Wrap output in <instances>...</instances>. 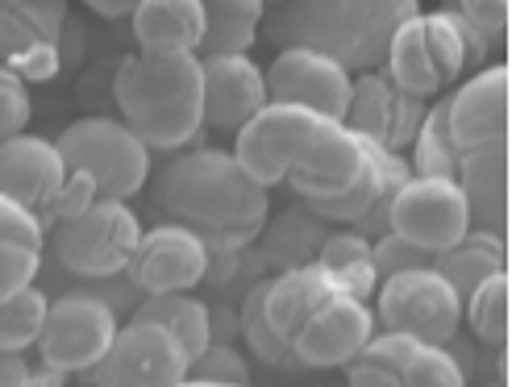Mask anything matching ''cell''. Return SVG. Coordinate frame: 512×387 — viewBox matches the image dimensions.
Returning <instances> with one entry per match:
<instances>
[{"instance_id":"obj_39","label":"cell","mask_w":512,"mask_h":387,"mask_svg":"<svg viewBox=\"0 0 512 387\" xmlns=\"http://www.w3.org/2000/svg\"><path fill=\"white\" fill-rule=\"evenodd\" d=\"M450 9L483 34L488 46H504L508 38V0H450Z\"/></svg>"},{"instance_id":"obj_16","label":"cell","mask_w":512,"mask_h":387,"mask_svg":"<svg viewBox=\"0 0 512 387\" xmlns=\"http://www.w3.org/2000/svg\"><path fill=\"white\" fill-rule=\"evenodd\" d=\"M371 333H375L371 308L363 300L334 292L300 325V333L292 338V358L300 367H346L371 342Z\"/></svg>"},{"instance_id":"obj_24","label":"cell","mask_w":512,"mask_h":387,"mask_svg":"<svg viewBox=\"0 0 512 387\" xmlns=\"http://www.w3.org/2000/svg\"><path fill=\"white\" fill-rule=\"evenodd\" d=\"M42 238V221L0 196V300L34 283L42 267Z\"/></svg>"},{"instance_id":"obj_36","label":"cell","mask_w":512,"mask_h":387,"mask_svg":"<svg viewBox=\"0 0 512 387\" xmlns=\"http://www.w3.org/2000/svg\"><path fill=\"white\" fill-rule=\"evenodd\" d=\"M188 379L204 383H229V387H250V367L246 358L229 346V342H209L188 367Z\"/></svg>"},{"instance_id":"obj_22","label":"cell","mask_w":512,"mask_h":387,"mask_svg":"<svg viewBox=\"0 0 512 387\" xmlns=\"http://www.w3.org/2000/svg\"><path fill=\"white\" fill-rule=\"evenodd\" d=\"M142 55H196L204 38L200 0H142L130 13Z\"/></svg>"},{"instance_id":"obj_44","label":"cell","mask_w":512,"mask_h":387,"mask_svg":"<svg viewBox=\"0 0 512 387\" xmlns=\"http://www.w3.org/2000/svg\"><path fill=\"white\" fill-rule=\"evenodd\" d=\"M175 387H229V383H204V379H184V383H175Z\"/></svg>"},{"instance_id":"obj_13","label":"cell","mask_w":512,"mask_h":387,"mask_svg":"<svg viewBox=\"0 0 512 387\" xmlns=\"http://www.w3.org/2000/svg\"><path fill=\"white\" fill-rule=\"evenodd\" d=\"M213 271V254L192 229L184 225H155L142 229V238L125 263V275L138 292L146 296H163V292H188Z\"/></svg>"},{"instance_id":"obj_9","label":"cell","mask_w":512,"mask_h":387,"mask_svg":"<svg viewBox=\"0 0 512 387\" xmlns=\"http://www.w3.org/2000/svg\"><path fill=\"white\" fill-rule=\"evenodd\" d=\"M329 125V117H317L309 109L296 105H267L254 113L234 138V159L246 167L250 179H259L263 188L284 184L292 163L300 159V150L309 146L321 129Z\"/></svg>"},{"instance_id":"obj_30","label":"cell","mask_w":512,"mask_h":387,"mask_svg":"<svg viewBox=\"0 0 512 387\" xmlns=\"http://www.w3.org/2000/svg\"><path fill=\"white\" fill-rule=\"evenodd\" d=\"M134 317L142 321H159L163 329H171L179 346H184L192 358L213 342V325H209V308H204L200 300L184 296V292H163V296H146V304L138 308Z\"/></svg>"},{"instance_id":"obj_3","label":"cell","mask_w":512,"mask_h":387,"mask_svg":"<svg viewBox=\"0 0 512 387\" xmlns=\"http://www.w3.org/2000/svg\"><path fill=\"white\" fill-rule=\"evenodd\" d=\"M67 171L92 175L100 200H130L150 179V150L125 121L80 117L55 138Z\"/></svg>"},{"instance_id":"obj_2","label":"cell","mask_w":512,"mask_h":387,"mask_svg":"<svg viewBox=\"0 0 512 387\" xmlns=\"http://www.w3.org/2000/svg\"><path fill=\"white\" fill-rule=\"evenodd\" d=\"M121 121L146 150H179L204 129L200 55H130L113 75Z\"/></svg>"},{"instance_id":"obj_10","label":"cell","mask_w":512,"mask_h":387,"mask_svg":"<svg viewBox=\"0 0 512 387\" xmlns=\"http://www.w3.org/2000/svg\"><path fill=\"white\" fill-rule=\"evenodd\" d=\"M388 229L408 238L417 250L438 258L442 250H450L454 242H463L471 234V213H467V200L458 192L454 179L413 175L392 196Z\"/></svg>"},{"instance_id":"obj_27","label":"cell","mask_w":512,"mask_h":387,"mask_svg":"<svg viewBox=\"0 0 512 387\" xmlns=\"http://www.w3.org/2000/svg\"><path fill=\"white\" fill-rule=\"evenodd\" d=\"M433 271H438L458 296H471L483 279H492L496 271H508V250L500 234H483V229H471L463 242H454L450 250H442L433 258Z\"/></svg>"},{"instance_id":"obj_43","label":"cell","mask_w":512,"mask_h":387,"mask_svg":"<svg viewBox=\"0 0 512 387\" xmlns=\"http://www.w3.org/2000/svg\"><path fill=\"white\" fill-rule=\"evenodd\" d=\"M67 379H71V375L55 371V367H42V371H30V375H25V387H67Z\"/></svg>"},{"instance_id":"obj_38","label":"cell","mask_w":512,"mask_h":387,"mask_svg":"<svg viewBox=\"0 0 512 387\" xmlns=\"http://www.w3.org/2000/svg\"><path fill=\"white\" fill-rule=\"evenodd\" d=\"M371 254H375V271H379V279L400 275V271H413V267H433V254L417 250L408 238L392 234V229L371 242Z\"/></svg>"},{"instance_id":"obj_40","label":"cell","mask_w":512,"mask_h":387,"mask_svg":"<svg viewBox=\"0 0 512 387\" xmlns=\"http://www.w3.org/2000/svg\"><path fill=\"white\" fill-rule=\"evenodd\" d=\"M96 200H100V192H96V184H92V175H84V171H67L63 188H59V196H55V209H50L46 229L55 225V221H67V217L88 213Z\"/></svg>"},{"instance_id":"obj_4","label":"cell","mask_w":512,"mask_h":387,"mask_svg":"<svg viewBox=\"0 0 512 387\" xmlns=\"http://www.w3.org/2000/svg\"><path fill=\"white\" fill-rule=\"evenodd\" d=\"M142 225L125 200H96L88 213L50 225V246L63 271L80 279H113L125 271Z\"/></svg>"},{"instance_id":"obj_19","label":"cell","mask_w":512,"mask_h":387,"mask_svg":"<svg viewBox=\"0 0 512 387\" xmlns=\"http://www.w3.org/2000/svg\"><path fill=\"white\" fill-rule=\"evenodd\" d=\"M454 184L467 200L471 229L504 238V229H508V138L467 150L458 159Z\"/></svg>"},{"instance_id":"obj_26","label":"cell","mask_w":512,"mask_h":387,"mask_svg":"<svg viewBox=\"0 0 512 387\" xmlns=\"http://www.w3.org/2000/svg\"><path fill=\"white\" fill-rule=\"evenodd\" d=\"M313 263L350 300H363L367 304L375 296V288H379V271H375L371 242L363 234H354V229H342V234H325V242H321Z\"/></svg>"},{"instance_id":"obj_25","label":"cell","mask_w":512,"mask_h":387,"mask_svg":"<svg viewBox=\"0 0 512 387\" xmlns=\"http://www.w3.org/2000/svg\"><path fill=\"white\" fill-rule=\"evenodd\" d=\"M204 5V38L196 55H250L259 42L267 0H200Z\"/></svg>"},{"instance_id":"obj_35","label":"cell","mask_w":512,"mask_h":387,"mask_svg":"<svg viewBox=\"0 0 512 387\" xmlns=\"http://www.w3.org/2000/svg\"><path fill=\"white\" fill-rule=\"evenodd\" d=\"M400 387H467V371L458 367L450 346L417 342L413 358L400 371Z\"/></svg>"},{"instance_id":"obj_11","label":"cell","mask_w":512,"mask_h":387,"mask_svg":"<svg viewBox=\"0 0 512 387\" xmlns=\"http://www.w3.org/2000/svg\"><path fill=\"white\" fill-rule=\"evenodd\" d=\"M67 0H0V63L25 84L55 80L63 71V25Z\"/></svg>"},{"instance_id":"obj_14","label":"cell","mask_w":512,"mask_h":387,"mask_svg":"<svg viewBox=\"0 0 512 387\" xmlns=\"http://www.w3.org/2000/svg\"><path fill=\"white\" fill-rule=\"evenodd\" d=\"M425 109H429L425 100L404 92L388 71H363L350 88V109H346L342 125L379 142L383 150L404 154L425 121Z\"/></svg>"},{"instance_id":"obj_33","label":"cell","mask_w":512,"mask_h":387,"mask_svg":"<svg viewBox=\"0 0 512 387\" xmlns=\"http://www.w3.org/2000/svg\"><path fill=\"white\" fill-rule=\"evenodd\" d=\"M463 313H467L479 342L504 350V342H508V271H496L492 279H483L463 300Z\"/></svg>"},{"instance_id":"obj_31","label":"cell","mask_w":512,"mask_h":387,"mask_svg":"<svg viewBox=\"0 0 512 387\" xmlns=\"http://www.w3.org/2000/svg\"><path fill=\"white\" fill-rule=\"evenodd\" d=\"M413 175H438V179H454L458 171V150L446 125V100L425 109V121L413 138V159H408Z\"/></svg>"},{"instance_id":"obj_34","label":"cell","mask_w":512,"mask_h":387,"mask_svg":"<svg viewBox=\"0 0 512 387\" xmlns=\"http://www.w3.org/2000/svg\"><path fill=\"white\" fill-rule=\"evenodd\" d=\"M46 317V292H38L34 283L13 296L0 300V350L21 354L25 346L38 342V329Z\"/></svg>"},{"instance_id":"obj_8","label":"cell","mask_w":512,"mask_h":387,"mask_svg":"<svg viewBox=\"0 0 512 387\" xmlns=\"http://www.w3.org/2000/svg\"><path fill=\"white\" fill-rule=\"evenodd\" d=\"M463 321V296L433 271L413 267L388 275L379 288V325L392 333H408L429 346H450Z\"/></svg>"},{"instance_id":"obj_37","label":"cell","mask_w":512,"mask_h":387,"mask_svg":"<svg viewBox=\"0 0 512 387\" xmlns=\"http://www.w3.org/2000/svg\"><path fill=\"white\" fill-rule=\"evenodd\" d=\"M30 113H34L30 84H25L17 71H9L5 63H0V142L13 138V134H25Z\"/></svg>"},{"instance_id":"obj_28","label":"cell","mask_w":512,"mask_h":387,"mask_svg":"<svg viewBox=\"0 0 512 387\" xmlns=\"http://www.w3.org/2000/svg\"><path fill=\"white\" fill-rule=\"evenodd\" d=\"M413 350H417V338H408V333H392V329L371 333V342L346 363V383L350 387H400V371L413 358Z\"/></svg>"},{"instance_id":"obj_21","label":"cell","mask_w":512,"mask_h":387,"mask_svg":"<svg viewBox=\"0 0 512 387\" xmlns=\"http://www.w3.org/2000/svg\"><path fill=\"white\" fill-rule=\"evenodd\" d=\"M346 5L350 0H279V5L263 17L267 38L288 50H321L342 63V30H346Z\"/></svg>"},{"instance_id":"obj_45","label":"cell","mask_w":512,"mask_h":387,"mask_svg":"<svg viewBox=\"0 0 512 387\" xmlns=\"http://www.w3.org/2000/svg\"><path fill=\"white\" fill-rule=\"evenodd\" d=\"M267 5H279V0H267Z\"/></svg>"},{"instance_id":"obj_5","label":"cell","mask_w":512,"mask_h":387,"mask_svg":"<svg viewBox=\"0 0 512 387\" xmlns=\"http://www.w3.org/2000/svg\"><path fill=\"white\" fill-rule=\"evenodd\" d=\"M117 308L96 292H67L46 304V317L38 329L42 367H55L63 375H88L100 354L117 338Z\"/></svg>"},{"instance_id":"obj_1","label":"cell","mask_w":512,"mask_h":387,"mask_svg":"<svg viewBox=\"0 0 512 387\" xmlns=\"http://www.w3.org/2000/svg\"><path fill=\"white\" fill-rule=\"evenodd\" d=\"M155 209L184 225L209 254H238L267 229V188L250 179L234 150H192L155 175Z\"/></svg>"},{"instance_id":"obj_42","label":"cell","mask_w":512,"mask_h":387,"mask_svg":"<svg viewBox=\"0 0 512 387\" xmlns=\"http://www.w3.org/2000/svg\"><path fill=\"white\" fill-rule=\"evenodd\" d=\"M88 9H96L100 17H130L142 0H84Z\"/></svg>"},{"instance_id":"obj_41","label":"cell","mask_w":512,"mask_h":387,"mask_svg":"<svg viewBox=\"0 0 512 387\" xmlns=\"http://www.w3.org/2000/svg\"><path fill=\"white\" fill-rule=\"evenodd\" d=\"M25 375H30L25 358L13 350H0V387H25Z\"/></svg>"},{"instance_id":"obj_23","label":"cell","mask_w":512,"mask_h":387,"mask_svg":"<svg viewBox=\"0 0 512 387\" xmlns=\"http://www.w3.org/2000/svg\"><path fill=\"white\" fill-rule=\"evenodd\" d=\"M334 292H338V288L329 283V275H325L317 263L279 271L275 279H267V317H271L275 333L292 346V338L300 333V325L309 321Z\"/></svg>"},{"instance_id":"obj_7","label":"cell","mask_w":512,"mask_h":387,"mask_svg":"<svg viewBox=\"0 0 512 387\" xmlns=\"http://www.w3.org/2000/svg\"><path fill=\"white\" fill-rule=\"evenodd\" d=\"M192 354L179 346L171 329L159 321L134 317L117 329L113 346L100 354V363L88 371L92 387H175L188 379Z\"/></svg>"},{"instance_id":"obj_29","label":"cell","mask_w":512,"mask_h":387,"mask_svg":"<svg viewBox=\"0 0 512 387\" xmlns=\"http://www.w3.org/2000/svg\"><path fill=\"white\" fill-rule=\"evenodd\" d=\"M321 242H325V221L313 213H300V209L284 213L271 229H263V254L279 271L309 267L321 250Z\"/></svg>"},{"instance_id":"obj_18","label":"cell","mask_w":512,"mask_h":387,"mask_svg":"<svg viewBox=\"0 0 512 387\" xmlns=\"http://www.w3.org/2000/svg\"><path fill=\"white\" fill-rule=\"evenodd\" d=\"M200 84H204V125L213 129H242L267 105L263 71L250 55H204Z\"/></svg>"},{"instance_id":"obj_12","label":"cell","mask_w":512,"mask_h":387,"mask_svg":"<svg viewBox=\"0 0 512 387\" xmlns=\"http://www.w3.org/2000/svg\"><path fill=\"white\" fill-rule=\"evenodd\" d=\"M263 84H267V100H275V105H296L329 121L346 117L350 88H354L346 63H338L334 55H321V50H304V46L279 50L271 67L263 71Z\"/></svg>"},{"instance_id":"obj_6","label":"cell","mask_w":512,"mask_h":387,"mask_svg":"<svg viewBox=\"0 0 512 387\" xmlns=\"http://www.w3.org/2000/svg\"><path fill=\"white\" fill-rule=\"evenodd\" d=\"M383 63H388L383 71H388L404 92L425 100V96L446 92L458 75L467 71V50H463V38H458L450 13L438 9V13L408 17L396 30Z\"/></svg>"},{"instance_id":"obj_20","label":"cell","mask_w":512,"mask_h":387,"mask_svg":"<svg viewBox=\"0 0 512 387\" xmlns=\"http://www.w3.org/2000/svg\"><path fill=\"white\" fill-rule=\"evenodd\" d=\"M417 13H421V0H350L346 30H342L346 71H379L396 30Z\"/></svg>"},{"instance_id":"obj_17","label":"cell","mask_w":512,"mask_h":387,"mask_svg":"<svg viewBox=\"0 0 512 387\" xmlns=\"http://www.w3.org/2000/svg\"><path fill=\"white\" fill-rule=\"evenodd\" d=\"M446 125L454 150L463 159L467 150L504 142L508 138V67L488 63L446 100Z\"/></svg>"},{"instance_id":"obj_32","label":"cell","mask_w":512,"mask_h":387,"mask_svg":"<svg viewBox=\"0 0 512 387\" xmlns=\"http://www.w3.org/2000/svg\"><path fill=\"white\" fill-rule=\"evenodd\" d=\"M238 333L246 338V346L263 358V363H271V367L296 363L292 346L279 338L275 325H271V317H267V279L254 283V288L246 292V300H242V308H238Z\"/></svg>"},{"instance_id":"obj_15","label":"cell","mask_w":512,"mask_h":387,"mask_svg":"<svg viewBox=\"0 0 512 387\" xmlns=\"http://www.w3.org/2000/svg\"><path fill=\"white\" fill-rule=\"evenodd\" d=\"M63 179H67V163L55 142L38 134H13L0 142V196H9L17 209L38 217L42 229L50 221Z\"/></svg>"}]
</instances>
